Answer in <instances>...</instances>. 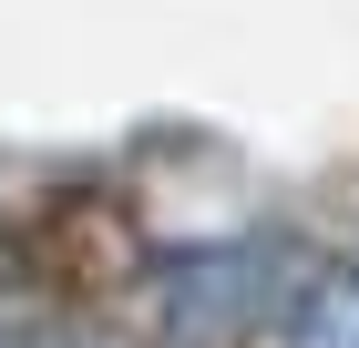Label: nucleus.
<instances>
[{
  "label": "nucleus",
  "instance_id": "obj_3",
  "mask_svg": "<svg viewBox=\"0 0 359 348\" xmlns=\"http://www.w3.org/2000/svg\"><path fill=\"white\" fill-rule=\"evenodd\" d=\"M277 348H359V246L318 256L277 297Z\"/></svg>",
  "mask_w": 359,
  "mask_h": 348
},
{
  "label": "nucleus",
  "instance_id": "obj_1",
  "mask_svg": "<svg viewBox=\"0 0 359 348\" xmlns=\"http://www.w3.org/2000/svg\"><path fill=\"white\" fill-rule=\"evenodd\" d=\"M134 215L93 185H62V195H31L0 236V277L21 297H52V307H93L134 277Z\"/></svg>",
  "mask_w": 359,
  "mask_h": 348
},
{
  "label": "nucleus",
  "instance_id": "obj_2",
  "mask_svg": "<svg viewBox=\"0 0 359 348\" xmlns=\"http://www.w3.org/2000/svg\"><path fill=\"white\" fill-rule=\"evenodd\" d=\"M154 307L185 348H226L247 338L257 318L277 307V277H267V246H185L154 267Z\"/></svg>",
  "mask_w": 359,
  "mask_h": 348
}]
</instances>
